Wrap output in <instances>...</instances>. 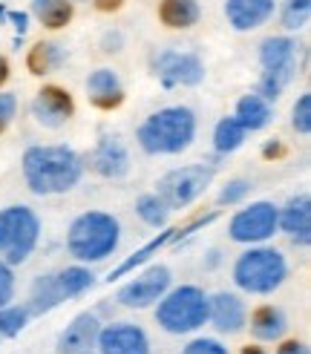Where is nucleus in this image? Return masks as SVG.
Instances as JSON below:
<instances>
[{"label":"nucleus","mask_w":311,"mask_h":354,"mask_svg":"<svg viewBox=\"0 0 311 354\" xmlns=\"http://www.w3.org/2000/svg\"><path fill=\"white\" fill-rule=\"evenodd\" d=\"M84 176V158L66 145H35L23 153V179L35 196H58Z\"/></svg>","instance_id":"obj_1"},{"label":"nucleus","mask_w":311,"mask_h":354,"mask_svg":"<svg viewBox=\"0 0 311 354\" xmlns=\"http://www.w3.org/2000/svg\"><path fill=\"white\" fill-rule=\"evenodd\" d=\"M135 138L150 156H179L196 138V113L190 107H162L142 121Z\"/></svg>","instance_id":"obj_2"},{"label":"nucleus","mask_w":311,"mask_h":354,"mask_svg":"<svg viewBox=\"0 0 311 354\" xmlns=\"http://www.w3.org/2000/svg\"><path fill=\"white\" fill-rule=\"evenodd\" d=\"M121 242V225L113 214L86 210L66 231V251L78 262H101L107 259Z\"/></svg>","instance_id":"obj_3"},{"label":"nucleus","mask_w":311,"mask_h":354,"mask_svg":"<svg viewBox=\"0 0 311 354\" xmlns=\"http://www.w3.org/2000/svg\"><path fill=\"white\" fill-rule=\"evenodd\" d=\"M288 279L283 251L268 245H251L234 262V286L245 294H274Z\"/></svg>","instance_id":"obj_4"},{"label":"nucleus","mask_w":311,"mask_h":354,"mask_svg":"<svg viewBox=\"0 0 311 354\" xmlns=\"http://www.w3.org/2000/svg\"><path fill=\"white\" fill-rule=\"evenodd\" d=\"M95 286V274L84 265H69V268L44 274L32 282L29 291V314H49L52 308H58L61 303L73 297H81L84 291H90Z\"/></svg>","instance_id":"obj_5"},{"label":"nucleus","mask_w":311,"mask_h":354,"mask_svg":"<svg viewBox=\"0 0 311 354\" xmlns=\"http://www.w3.org/2000/svg\"><path fill=\"white\" fill-rule=\"evenodd\" d=\"M297 52L300 44L288 35H271L259 44V64H263V78L256 84V95L265 101H276L283 90L297 75Z\"/></svg>","instance_id":"obj_6"},{"label":"nucleus","mask_w":311,"mask_h":354,"mask_svg":"<svg viewBox=\"0 0 311 354\" xmlns=\"http://www.w3.org/2000/svg\"><path fill=\"white\" fill-rule=\"evenodd\" d=\"M156 323L167 334H190L207 323V294L199 286L167 288L156 303Z\"/></svg>","instance_id":"obj_7"},{"label":"nucleus","mask_w":311,"mask_h":354,"mask_svg":"<svg viewBox=\"0 0 311 354\" xmlns=\"http://www.w3.org/2000/svg\"><path fill=\"white\" fill-rule=\"evenodd\" d=\"M41 239V219L26 205H9L0 210V259L21 265L29 259Z\"/></svg>","instance_id":"obj_8"},{"label":"nucleus","mask_w":311,"mask_h":354,"mask_svg":"<svg viewBox=\"0 0 311 354\" xmlns=\"http://www.w3.org/2000/svg\"><path fill=\"white\" fill-rule=\"evenodd\" d=\"M211 182H214V167L185 165V167L164 173L162 179L156 182V196L167 205V210H182L187 205H194Z\"/></svg>","instance_id":"obj_9"},{"label":"nucleus","mask_w":311,"mask_h":354,"mask_svg":"<svg viewBox=\"0 0 311 354\" xmlns=\"http://www.w3.org/2000/svg\"><path fill=\"white\" fill-rule=\"evenodd\" d=\"M274 234H276V205L265 199L236 210L228 225V236L239 245H263Z\"/></svg>","instance_id":"obj_10"},{"label":"nucleus","mask_w":311,"mask_h":354,"mask_svg":"<svg viewBox=\"0 0 311 354\" xmlns=\"http://www.w3.org/2000/svg\"><path fill=\"white\" fill-rule=\"evenodd\" d=\"M170 282H173V274L167 265H150L142 274H135L130 282H124L118 288L115 299L124 308H150L167 294Z\"/></svg>","instance_id":"obj_11"},{"label":"nucleus","mask_w":311,"mask_h":354,"mask_svg":"<svg viewBox=\"0 0 311 354\" xmlns=\"http://www.w3.org/2000/svg\"><path fill=\"white\" fill-rule=\"evenodd\" d=\"M153 73L164 86H199L205 81V64L196 52L162 49L153 58Z\"/></svg>","instance_id":"obj_12"},{"label":"nucleus","mask_w":311,"mask_h":354,"mask_svg":"<svg viewBox=\"0 0 311 354\" xmlns=\"http://www.w3.org/2000/svg\"><path fill=\"white\" fill-rule=\"evenodd\" d=\"M32 115L38 124H44V127L55 130L75 115V101L64 86L46 84V86H41L38 95H35V101H32Z\"/></svg>","instance_id":"obj_13"},{"label":"nucleus","mask_w":311,"mask_h":354,"mask_svg":"<svg viewBox=\"0 0 311 354\" xmlns=\"http://www.w3.org/2000/svg\"><path fill=\"white\" fill-rule=\"evenodd\" d=\"M95 346L101 354H150L147 331L133 323H113L101 328Z\"/></svg>","instance_id":"obj_14"},{"label":"nucleus","mask_w":311,"mask_h":354,"mask_svg":"<svg viewBox=\"0 0 311 354\" xmlns=\"http://www.w3.org/2000/svg\"><path fill=\"white\" fill-rule=\"evenodd\" d=\"M276 231L288 234L291 242L300 248L311 245V196L308 193L291 196L283 207H276Z\"/></svg>","instance_id":"obj_15"},{"label":"nucleus","mask_w":311,"mask_h":354,"mask_svg":"<svg viewBox=\"0 0 311 354\" xmlns=\"http://www.w3.org/2000/svg\"><path fill=\"white\" fill-rule=\"evenodd\" d=\"M207 323L219 334H239L248 323V308L242 303V297L231 291L207 297Z\"/></svg>","instance_id":"obj_16"},{"label":"nucleus","mask_w":311,"mask_h":354,"mask_svg":"<svg viewBox=\"0 0 311 354\" xmlns=\"http://www.w3.org/2000/svg\"><path fill=\"white\" fill-rule=\"evenodd\" d=\"M90 167L104 179H124L130 173V153L124 141L115 136H101L95 150L90 153Z\"/></svg>","instance_id":"obj_17"},{"label":"nucleus","mask_w":311,"mask_h":354,"mask_svg":"<svg viewBox=\"0 0 311 354\" xmlns=\"http://www.w3.org/2000/svg\"><path fill=\"white\" fill-rule=\"evenodd\" d=\"M276 9V0H225V17L236 32L265 26Z\"/></svg>","instance_id":"obj_18"},{"label":"nucleus","mask_w":311,"mask_h":354,"mask_svg":"<svg viewBox=\"0 0 311 354\" xmlns=\"http://www.w3.org/2000/svg\"><path fill=\"white\" fill-rule=\"evenodd\" d=\"M98 331H101V320H98L95 314H90V311L78 314L75 320L61 331V337H58V354H86V351L95 346Z\"/></svg>","instance_id":"obj_19"},{"label":"nucleus","mask_w":311,"mask_h":354,"mask_svg":"<svg viewBox=\"0 0 311 354\" xmlns=\"http://www.w3.org/2000/svg\"><path fill=\"white\" fill-rule=\"evenodd\" d=\"M86 98H90V104L98 110L121 107V101H124V86H121V78H118L115 69L101 66L95 73H90V78H86Z\"/></svg>","instance_id":"obj_20"},{"label":"nucleus","mask_w":311,"mask_h":354,"mask_svg":"<svg viewBox=\"0 0 311 354\" xmlns=\"http://www.w3.org/2000/svg\"><path fill=\"white\" fill-rule=\"evenodd\" d=\"M245 326H251V334L259 343H280L288 331V317L280 306H259L251 311Z\"/></svg>","instance_id":"obj_21"},{"label":"nucleus","mask_w":311,"mask_h":354,"mask_svg":"<svg viewBox=\"0 0 311 354\" xmlns=\"http://www.w3.org/2000/svg\"><path fill=\"white\" fill-rule=\"evenodd\" d=\"M234 118L245 127V133H256V130H263L271 124L274 118V110H271V101H265L263 95H256V93H248V95H242L236 101V113Z\"/></svg>","instance_id":"obj_22"},{"label":"nucleus","mask_w":311,"mask_h":354,"mask_svg":"<svg viewBox=\"0 0 311 354\" xmlns=\"http://www.w3.org/2000/svg\"><path fill=\"white\" fill-rule=\"evenodd\" d=\"M29 15L38 21L44 29H64L75 15L73 0H32Z\"/></svg>","instance_id":"obj_23"},{"label":"nucleus","mask_w":311,"mask_h":354,"mask_svg":"<svg viewBox=\"0 0 311 354\" xmlns=\"http://www.w3.org/2000/svg\"><path fill=\"white\" fill-rule=\"evenodd\" d=\"M64 61H66V49L58 41H38L29 49V55H26V66H29L32 75L55 73V69H61Z\"/></svg>","instance_id":"obj_24"},{"label":"nucleus","mask_w":311,"mask_h":354,"mask_svg":"<svg viewBox=\"0 0 311 354\" xmlns=\"http://www.w3.org/2000/svg\"><path fill=\"white\" fill-rule=\"evenodd\" d=\"M202 17L196 0H162L159 3V21L167 29H190Z\"/></svg>","instance_id":"obj_25"},{"label":"nucleus","mask_w":311,"mask_h":354,"mask_svg":"<svg viewBox=\"0 0 311 354\" xmlns=\"http://www.w3.org/2000/svg\"><path fill=\"white\" fill-rule=\"evenodd\" d=\"M245 138H248L245 127H242L234 115H228L214 127V150L219 156H228V153H234V150H239L242 145H245Z\"/></svg>","instance_id":"obj_26"},{"label":"nucleus","mask_w":311,"mask_h":354,"mask_svg":"<svg viewBox=\"0 0 311 354\" xmlns=\"http://www.w3.org/2000/svg\"><path fill=\"white\" fill-rule=\"evenodd\" d=\"M173 234H176V227H167V231H162L156 239H150L144 248H138V251H135L133 257H127V259L121 262L118 268L110 274V282H113V279H118V277H127V274H133V271L138 268V265H144L156 251H162V248H164L167 242H173Z\"/></svg>","instance_id":"obj_27"},{"label":"nucleus","mask_w":311,"mask_h":354,"mask_svg":"<svg viewBox=\"0 0 311 354\" xmlns=\"http://www.w3.org/2000/svg\"><path fill=\"white\" fill-rule=\"evenodd\" d=\"M135 214L150 227H164L170 210L159 196H156V193H144V196H138V202H135Z\"/></svg>","instance_id":"obj_28"},{"label":"nucleus","mask_w":311,"mask_h":354,"mask_svg":"<svg viewBox=\"0 0 311 354\" xmlns=\"http://www.w3.org/2000/svg\"><path fill=\"white\" fill-rule=\"evenodd\" d=\"M311 17V0H283L280 6V21L288 32H300L308 26Z\"/></svg>","instance_id":"obj_29"},{"label":"nucleus","mask_w":311,"mask_h":354,"mask_svg":"<svg viewBox=\"0 0 311 354\" xmlns=\"http://www.w3.org/2000/svg\"><path fill=\"white\" fill-rule=\"evenodd\" d=\"M29 317L32 314L26 306H3L0 308V334H3V337H17V334L26 328Z\"/></svg>","instance_id":"obj_30"},{"label":"nucleus","mask_w":311,"mask_h":354,"mask_svg":"<svg viewBox=\"0 0 311 354\" xmlns=\"http://www.w3.org/2000/svg\"><path fill=\"white\" fill-rule=\"evenodd\" d=\"M291 127L297 130L300 136H308L311 133V95L303 93L291 107Z\"/></svg>","instance_id":"obj_31"},{"label":"nucleus","mask_w":311,"mask_h":354,"mask_svg":"<svg viewBox=\"0 0 311 354\" xmlns=\"http://www.w3.org/2000/svg\"><path fill=\"white\" fill-rule=\"evenodd\" d=\"M251 182L248 179H234V182H228L222 190H219V205H239L242 199L251 193Z\"/></svg>","instance_id":"obj_32"},{"label":"nucleus","mask_w":311,"mask_h":354,"mask_svg":"<svg viewBox=\"0 0 311 354\" xmlns=\"http://www.w3.org/2000/svg\"><path fill=\"white\" fill-rule=\"evenodd\" d=\"M182 354H228V348L214 337H196L182 348Z\"/></svg>","instance_id":"obj_33"},{"label":"nucleus","mask_w":311,"mask_h":354,"mask_svg":"<svg viewBox=\"0 0 311 354\" xmlns=\"http://www.w3.org/2000/svg\"><path fill=\"white\" fill-rule=\"evenodd\" d=\"M12 297H15V271H12V265L0 259V308L9 306Z\"/></svg>","instance_id":"obj_34"},{"label":"nucleus","mask_w":311,"mask_h":354,"mask_svg":"<svg viewBox=\"0 0 311 354\" xmlns=\"http://www.w3.org/2000/svg\"><path fill=\"white\" fill-rule=\"evenodd\" d=\"M17 115V95L15 93H0V133H3Z\"/></svg>","instance_id":"obj_35"},{"label":"nucleus","mask_w":311,"mask_h":354,"mask_svg":"<svg viewBox=\"0 0 311 354\" xmlns=\"http://www.w3.org/2000/svg\"><path fill=\"white\" fill-rule=\"evenodd\" d=\"M276 354H311V351H308V346L303 340H285V343H280Z\"/></svg>","instance_id":"obj_36"},{"label":"nucleus","mask_w":311,"mask_h":354,"mask_svg":"<svg viewBox=\"0 0 311 354\" xmlns=\"http://www.w3.org/2000/svg\"><path fill=\"white\" fill-rule=\"evenodd\" d=\"M6 17H9V21L15 24L17 35H21V38H23L26 29H29V15H26V12H6Z\"/></svg>","instance_id":"obj_37"},{"label":"nucleus","mask_w":311,"mask_h":354,"mask_svg":"<svg viewBox=\"0 0 311 354\" xmlns=\"http://www.w3.org/2000/svg\"><path fill=\"white\" fill-rule=\"evenodd\" d=\"M263 156L265 158H283L285 156V145L283 141H268V145L263 147Z\"/></svg>","instance_id":"obj_38"},{"label":"nucleus","mask_w":311,"mask_h":354,"mask_svg":"<svg viewBox=\"0 0 311 354\" xmlns=\"http://www.w3.org/2000/svg\"><path fill=\"white\" fill-rule=\"evenodd\" d=\"M104 52H118L121 49V32H107V38H104Z\"/></svg>","instance_id":"obj_39"},{"label":"nucleus","mask_w":311,"mask_h":354,"mask_svg":"<svg viewBox=\"0 0 311 354\" xmlns=\"http://www.w3.org/2000/svg\"><path fill=\"white\" fill-rule=\"evenodd\" d=\"M93 3H95L98 12H115V9H121L124 0H93Z\"/></svg>","instance_id":"obj_40"},{"label":"nucleus","mask_w":311,"mask_h":354,"mask_svg":"<svg viewBox=\"0 0 311 354\" xmlns=\"http://www.w3.org/2000/svg\"><path fill=\"white\" fill-rule=\"evenodd\" d=\"M6 81H9V61L0 55V86H3Z\"/></svg>","instance_id":"obj_41"},{"label":"nucleus","mask_w":311,"mask_h":354,"mask_svg":"<svg viewBox=\"0 0 311 354\" xmlns=\"http://www.w3.org/2000/svg\"><path fill=\"white\" fill-rule=\"evenodd\" d=\"M242 354H268V351H263L259 346H245V348H242Z\"/></svg>","instance_id":"obj_42"},{"label":"nucleus","mask_w":311,"mask_h":354,"mask_svg":"<svg viewBox=\"0 0 311 354\" xmlns=\"http://www.w3.org/2000/svg\"><path fill=\"white\" fill-rule=\"evenodd\" d=\"M3 17H6V9H3V6H0V21H3Z\"/></svg>","instance_id":"obj_43"},{"label":"nucleus","mask_w":311,"mask_h":354,"mask_svg":"<svg viewBox=\"0 0 311 354\" xmlns=\"http://www.w3.org/2000/svg\"><path fill=\"white\" fill-rule=\"evenodd\" d=\"M73 3H75V0H73Z\"/></svg>","instance_id":"obj_44"}]
</instances>
